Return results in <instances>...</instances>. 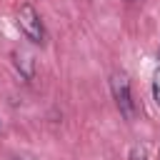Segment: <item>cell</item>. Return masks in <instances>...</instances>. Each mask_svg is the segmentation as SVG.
Here are the masks:
<instances>
[{
	"instance_id": "cell-5",
	"label": "cell",
	"mask_w": 160,
	"mask_h": 160,
	"mask_svg": "<svg viewBox=\"0 0 160 160\" xmlns=\"http://www.w3.org/2000/svg\"><path fill=\"white\" fill-rule=\"evenodd\" d=\"M130 160H148V155H145L142 148H132L130 150Z\"/></svg>"
},
{
	"instance_id": "cell-1",
	"label": "cell",
	"mask_w": 160,
	"mask_h": 160,
	"mask_svg": "<svg viewBox=\"0 0 160 160\" xmlns=\"http://www.w3.org/2000/svg\"><path fill=\"white\" fill-rule=\"evenodd\" d=\"M110 92H112V100H115L120 115L125 120H132V115H135V100H132L130 80H128L125 72H112L110 75Z\"/></svg>"
},
{
	"instance_id": "cell-10",
	"label": "cell",
	"mask_w": 160,
	"mask_h": 160,
	"mask_svg": "<svg viewBox=\"0 0 160 160\" xmlns=\"http://www.w3.org/2000/svg\"><path fill=\"white\" fill-rule=\"evenodd\" d=\"M0 128H2V125H0Z\"/></svg>"
},
{
	"instance_id": "cell-7",
	"label": "cell",
	"mask_w": 160,
	"mask_h": 160,
	"mask_svg": "<svg viewBox=\"0 0 160 160\" xmlns=\"http://www.w3.org/2000/svg\"><path fill=\"white\" fill-rule=\"evenodd\" d=\"M158 60H160V45H158Z\"/></svg>"
},
{
	"instance_id": "cell-3",
	"label": "cell",
	"mask_w": 160,
	"mask_h": 160,
	"mask_svg": "<svg viewBox=\"0 0 160 160\" xmlns=\"http://www.w3.org/2000/svg\"><path fill=\"white\" fill-rule=\"evenodd\" d=\"M12 65H15V70H18L25 80H32V78H35V58H32V52H28V50H15V52H12Z\"/></svg>"
},
{
	"instance_id": "cell-2",
	"label": "cell",
	"mask_w": 160,
	"mask_h": 160,
	"mask_svg": "<svg viewBox=\"0 0 160 160\" xmlns=\"http://www.w3.org/2000/svg\"><path fill=\"white\" fill-rule=\"evenodd\" d=\"M15 20H18L20 32H22L30 42H38V45L45 42V28H42V20H40V15H38V10H35L32 5H20Z\"/></svg>"
},
{
	"instance_id": "cell-6",
	"label": "cell",
	"mask_w": 160,
	"mask_h": 160,
	"mask_svg": "<svg viewBox=\"0 0 160 160\" xmlns=\"http://www.w3.org/2000/svg\"><path fill=\"white\" fill-rule=\"evenodd\" d=\"M12 160H35V158H32V155H15Z\"/></svg>"
},
{
	"instance_id": "cell-4",
	"label": "cell",
	"mask_w": 160,
	"mask_h": 160,
	"mask_svg": "<svg viewBox=\"0 0 160 160\" xmlns=\"http://www.w3.org/2000/svg\"><path fill=\"white\" fill-rule=\"evenodd\" d=\"M152 98H155V102H158V108H160V68H158L155 75H152Z\"/></svg>"
},
{
	"instance_id": "cell-9",
	"label": "cell",
	"mask_w": 160,
	"mask_h": 160,
	"mask_svg": "<svg viewBox=\"0 0 160 160\" xmlns=\"http://www.w3.org/2000/svg\"><path fill=\"white\" fill-rule=\"evenodd\" d=\"M130 2H135V0H130Z\"/></svg>"
},
{
	"instance_id": "cell-8",
	"label": "cell",
	"mask_w": 160,
	"mask_h": 160,
	"mask_svg": "<svg viewBox=\"0 0 160 160\" xmlns=\"http://www.w3.org/2000/svg\"><path fill=\"white\" fill-rule=\"evenodd\" d=\"M158 155H160V148H158Z\"/></svg>"
}]
</instances>
